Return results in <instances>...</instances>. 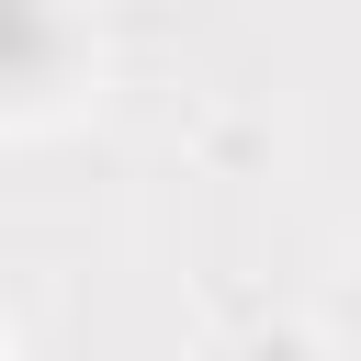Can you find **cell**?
<instances>
[{
  "instance_id": "1",
  "label": "cell",
  "mask_w": 361,
  "mask_h": 361,
  "mask_svg": "<svg viewBox=\"0 0 361 361\" xmlns=\"http://www.w3.org/2000/svg\"><path fill=\"white\" fill-rule=\"evenodd\" d=\"M90 90L79 0H0V124H56Z\"/></svg>"
},
{
  "instance_id": "2",
  "label": "cell",
  "mask_w": 361,
  "mask_h": 361,
  "mask_svg": "<svg viewBox=\"0 0 361 361\" xmlns=\"http://www.w3.org/2000/svg\"><path fill=\"white\" fill-rule=\"evenodd\" d=\"M327 338H338V361H361V259L327 282Z\"/></svg>"
}]
</instances>
